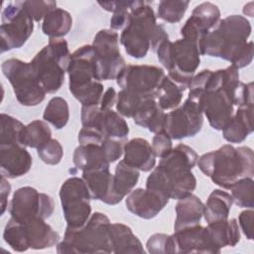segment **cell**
<instances>
[{"mask_svg": "<svg viewBox=\"0 0 254 254\" xmlns=\"http://www.w3.org/2000/svg\"><path fill=\"white\" fill-rule=\"evenodd\" d=\"M138 1H98V5L105 11L112 12L110 28L113 31H122L129 23L131 11Z\"/></svg>", "mask_w": 254, "mask_h": 254, "instance_id": "cell-34", "label": "cell"}, {"mask_svg": "<svg viewBox=\"0 0 254 254\" xmlns=\"http://www.w3.org/2000/svg\"><path fill=\"white\" fill-rule=\"evenodd\" d=\"M232 69V65L224 68L225 78L222 85L202 93V112L210 126L215 130H222L234 114L233 92L227 87Z\"/></svg>", "mask_w": 254, "mask_h": 254, "instance_id": "cell-16", "label": "cell"}, {"mask_svg": "<svg viewBox=\"0 0 254 254\" xmlns=\"http://www.w3.org/2000/svg\"><path fill=\"white\" fill-rule=\"evenodd\" d=\"M147 251L151 254L177 253L176 242L173 235L155 233L151 235L146 244Z\"/></svg>", "mask_w": 254, "mask_h": 254, "instance_id": "cell-42", "label": "cell"}, {"mask_svg": "<svg viewBox=\"0 0 254 254\" xmlns=\"http://www.w3.org/2000/svg\"><path fill=\"white\" fill-rule=\"evenodd\" d=\"M123 154V161L139 171L150 172L155 168L156 155L152 145L146 139L133 138L127 141Z\"/></svg>", "mask_w": 254, "mask_h": 254, "instance_id": "cell-24", "label": "cell"}, {"mask_svg": "<svg viewBox=\"0 0 254 254\" xmlns=\"http://www.w3.org/2000/svg\"><path fill=\"white\" fill-rule=\"evenodd\" d=\"M81 178L87 186L91 199L100 200L110 205H115L123 199L114 190L113 175L109 169L84 171Z\"/></svg>", "mask_w": 254, "mask_h": 254, "instance_id": "cell-21", "label": "cell"}, {"mask_svg": "<svg viewBox=\"0 0 254 254\" xmlns=\"http://www.w3.org/2000/svg\"><path fill=\"white\" fill-rule=\"evenodd\" d=\"M24 127L25 125L15 117L2 113L0 145H22V134Z\"/></svg>", "mask_w": 254, "mask_h": 254, "instance_id": "cell-38", "label": "cell"}, {"mask_svg": "<svg viewBox=\"0 0 254 254\" xmlns=\"http://www.w3.org/2000/svg\"><path fill=\"white\" fill-rule=\"evenodd\" d=\"M251 31V24L244 16L230 15L220 19L201 40L200 55L219 58L242 68L253 60V42H247Z\"/></svg>", "mask_w": 254, "mask_h": 254, "instance_id": "cell-1", "label": "cell"}, {"mask_svg": "<svg viewBox=\"0 0 254 254\" xmlns=\"http://www.w3.org/2000/svg\"><path fill=\"white\" fill-rule=\"evenodd\" d=\"M1 21V53L23 47L34 31V20L24 9L22 1L8 3L2 10Z\"/></svg>", "mask_w": 254, "mask_h": 254, "instance_id": "cell-13", "label": "cell"}, {"mask_svg": "<svg viewBox=\"0 0 254 254\" xmlns=\"http://www.w3.org/2000/svg\"><path fill=\"white\" fill-rule=\"evenodd\" d=\"M109 218L101 212L91 214L87 222L78 228H65L64 239L57 244L59 254L113 253Z\"/></svg>", "mask_w": 254, "mask_h": 254, "instance_id": "cell-6", "label": "cell"}, {"mask_svg": "<svg viewBox=\"0 0 254 254\" xmlns=\"http://www.w3.org/2000/svg\"><path fill=\"white\" fill-rule=\"evenodd\" d=\"M233 203L231 194L222 190H214L203 204V216L207 223L228 218Z\"/></svg>", "mask_w": 254, "mask_h": 254, "instance_id": "cell-31", "label": "cell"}, {"mask_svg": "<svg viewBox=\"0 0 254 254\" xmlns=\"http://www.w3.org/2000/svg\"><path fill=\"white\" fill-rule=\"evenodd\" d=\"M166 112L159 106L156 96H146L138 111L133 117L135 124L148 129L150 132L158 133L163 130Z\"/></svg>", "mask_w": 254, "mask_h": 254, "instance_id": "cell-27", "label": "cell"}, {"mask_svg": "<svg viewBox=\"0 0 254 254\" xmlns=\"http://www.w3.org/2000/svg\"><path fill=\"white\" fill-rule=\"evenodd\" d=\"M92 47L96 58V79H116L126 66L119 49L118 34L111 29L100 30L93 39Z\"/></svg>", "mask_w": 254, "mask_h": 254, "instance_id": "cell-14", "label": "cell"}, {"mask_svg": "<svg viewBox=\"0 0 254 254\" xmlns=\"http://www.w3.org/2000/svg\"><path fill=\"white\" fill-rule=\"evenodd\" d=\"M38 156L47 165H58L64 156L63 146L57 139H51L48 143L37 149Z\"/></svg>", "mask_w": 254, "mask_h": 254, "instance_id": "cell-43", "label": "cell"}, {"mask_svg": "<svg viewBox=\"0 0 254 254\" xmlns=\"http://www.w3.org/2000/svg\"><path fill=\"white\" fill-rule=\"evenodd\" d=\"M220 20L219 8L211 2H203L197 5L181 29V35L185 39L192 40L199 46L203 37L209 33Z\"/></svg>", "mask_w": 254, "mask_h": 254, "instance_id": "cell-19", "label": "cell"}, {"mask_svg": "<svg viewBox=\"0 0 254 254\" xmlns=\"http://www.w3.org/2000/svg\"><path fill=\"white\" fill-rule=\"evenodd\" d=\"M1 69L21 105L36 106L45 99L47 92L39 81L31 62L8 59L2 63Z\"/></svg>", "mask_w": 254, "mask_h": 254, "instance_id": "cell-11", "label": "cell"}, {"mask_svg": "<svg viewBox=\"0 0 254 254\" xmlns=\"http://www.w3.org/2000/svg\"><path fill=\"white\" fill-rule=\"evenodd\" d=\"M82 127L99 130L106 138L127 141L129 127L125 119L112 109H101L99 105L81 106Z\"/></svg>", "mask_w": 254, "mask_h": 254, "instance_id": "cell-18", "label": "cell"}, {"mask_svg": "<svg viewBox=\"0 0 254 254\" xmlns=\"http://www.w3.org/2000/svg\"><path fill=\"white\" fill-rule=\"evenodd\" d=\"M1 214H3L7 208V206L9 205L8 202V196L11 192V186L9 184V182L7 181V179L1 175Z\"/></svg>", "mask_w": 254, "mask_h": 254, "instance_id": "cell-50", "label": "cell"}, {"mask_svg": "<svg viewBox=\"0 0 254 254\" xmlns=\"http://www.w3.org/2000/svg\"><path fill=\"white\" fill-rule=\"evenodd\" d=\"M177 253H209L215 254L210 243L206 226L200 224L176 230L173 234Z\"/></svg>", "mask_w": 254, "mask_h": 254, "instance_id": "cell-23", "label": "cell"}, {"mask_svg": "<svg viewBox=\"0 0 254 254\" xmlns=\"http://www.w3.org/2000/svg\"><path fill=\"white\" fill-rule=\"evenodd\" d=\"M60 198L66 226L78 228L91 216L90 193L82 178L71 177L60 189Z\"/></svg>", "mask_w": 254, "mask_h": 254, "instance_id": "cell-12", "label": "cell"}, {"mask_svg": "<svg viewBox=\"0 0 254 254\" xmlns=\"http://www.w3.org/2000/svg\"><path fill=\"white\" fill-rule=\"evenodd\" d=\"M199 170L218 187L226 190L244 178L254 176V155L249 147L230 144L201 155L196 162Z\"/></svg>", "mask_w": 254, "mask_h": 254, "instance_id": "cell-3", "label": "cell"}, {"mask_svg": "<svg viewBox=\"0 0 254 254\" xmlns=\"http://www.w3.org/2000/svg\"><path fill=\"white\" fill-rule=\"evenodd\" d=\"M22 5L35 22H40L54 9L57 8L56 1H22Z\"/></svg>", "mask_w": 254, "mask_h": 254, "instance_id": "cell-44", "label": "cell"}, {"mask_svg": "<svg viewBox=\"0 0 254 254\" xmlns=\"http://www.w3.org/2000/svg\"><path fill=\"white\" fill-rule=\"evenodd\" d=\"M117 99V93L113 87H108L100 100V108L101 109H112V107L116 104Z\"/></svg>", "mask_w": 254, "mask_h": 254, "instance_id": "cell-49", "label": "cell"}, {"mask_svg": "<svg viewBox=\"0 0 254 254\" xmlns=\"http://www.w3.org/2000/svg\"><path fill=\"white\" fill-rule=\"evenodd\" d=\"M67 42L62 39H50L31 61L34 71L47 93H56L64 82V74L70 60Z\"/></svg>", "mask_w": 254, "mask_h": 254, "instance_id": "cell-8", "label": "cell"}, {"mask_svg": "<svg viewBox=\"0 0 254 254\" xmlns=\"http://www.w3.org/2000/svg\"><path fill=\"white\" fill-rule=\"evenodd\" d=\"M185 90L184 87L165 75L157 90L156 100L164 111L173 110L180 106Z\"/></svg>", "mask_w": 254, "mask_h": 254, "instance_id": "cell-33", "label": "cell"}, {"mask_svg": "<svg viewBox=\"0 0 254 254\" xmlns=\"http://www.w3.org/2000/svg\"><path fill=\"white\" fill-rule=\"evenodd\" d=\"M105 139L106 137L103 135L102 132L91 127H82L78 132V136H77L79 145H84V144L101 145Z\"/></svg>", "mask_w": 254, "mask_h": 254, "instance_id": "cell-47", "label": "cell"}, {"mask_svg": "<svg viewBox=\"0 0 254 254\" xmlns=\"http://www.w3.org/2000/svg\"><path fill=\"white\" fill-rule=\"evenodd\" d=\"M43 118L56 129L64 128L69 119V108L66 100L61 96H55L47 104Z\"/></svg>", "mask_w": 254, "mask_h": 254, "instance_id": "cell-37", "label": "cell"}, {"mask_svg": "<svg viewBox=\"0 0 254 254\" xmlns=\"http://www.w3.org/2000/svg\"><path fill=\"white\" fill-rule=\"evenodd\" d=\"M109 234L113 253H145L141 241L129 226L110 223Z\"/></svg>", "mask_w": 254, "mask_h": 254, "instance_id": "cell-30", "label": "cell"}, {"mask_svg": "<svg viewBox=\"0 0 254 254\" xmlns=\"http://www.w3.org/2000/svg\"><path fill=\"white\" fill-rule=\"evenodd\" d=\"M155 53L162 65L168 69V76L185 89L189 88L200 64L201 55L198 44L185 38L175 42L168 39L158 47Z\"/></svg>", "mask_w": 254, "mask_h": 254, "instance_id": "cell-7", "label": "cell"}, {"mask_svg": "<svg viewBox=\"0 0 254 254\" xmlns=\"http://www.w3.org/2000/svg\"><path fill=\"white\" fill-rule=\"evenodd\" d=\"M152 148L156 157L161 159L167 156L173 150L171 137L164 130L156 133L152 140Z\"/></svg>", "mask_w": 254, "mask_h": 254, "instance_id": "cell-46", "label": "cell"}, {"mask_svg": "<svg viewBox=\"0 0 254 254\" xmlns=\"http://www.w3.org/2000/svg\"><path fill=\"white\" fill-rule=\"evenodd\" d=\"M165 75L163 68L156 65L129 64L121 70L116 81L122 89L141 95L156 96Z\"/></svg>", "mask_w": 254, "mask_h": 254, "instance_id": "cell-17", "label": "cell"}, {"mask_svg": "<svg viewBox=\"0 0 254 254\" xmlns=\"http://www.w3.org/2000/svg\"><path fill=\"white\" fill-rule=\"evenodd\" d=\"M198 156L188 145L179 144L165 157L149 175L146 189L165 197L180 199L192 193L196 179L191 173Z\"/></svg>", "mask_w": 254, "mask_h": 254, "instance_id": "cell-2", "label": "cell"}, {"mask_svg": "<svg viewBox=\"0 0 254 254\" xmlns=\"http://www.w3.org/2000/svg\"><path fill=\"white\" fill-rule=\"evenodd\" d=\"M168 202V197L146 188L133 190L127 194L125 200L127 209L143 219H151L157 216Z\"/></svg>", "mask_w": 254, "mask_h": 254, "instance_id": "cell-20", "label": "cell"}, {"mask_svg": "<svg viewBox=\"0 0 254 254\" xmlns=\"http://www.w3.org/2000/svg\"><path fill=\"white\" fill-rule=\"evenodd\" d=\"M169 36L162 25H158L153 8L146 1H138L132 9L128 25L122 30L120 43L128 56L143 59L150 49L156 52Z\"/></svg>", "mask_w": 254, "mask_h": 254, "instance_id": "cell-4", "label": "cell"}, {"mask_svg": "<svg viewBox=\"0 0 254 254\" xmlns=\"http://www.w3.org/2000/svg\"><path fill=\"white\" fill-rule=\"evenodd\" d=\"M253 178H244L235 183L231 188V197L233 202L239 207L253 208Z\"/></svg>", "mask_w": 254, "mask_h": 254, "instance_id": "cell-41", "label": "cell"}, {"mask_svg": "<svg viewBox=\"0 0 254 254\" xmlns=\"http://www.w3.org/2000/svg\"><path fill=\"white\" fill-rule=\"evenodd\" d=\"M127 141L118 140V139H112V138H106L102 144V150L104 152V155L107 159V161L111 164L116 162L124 153V145Z\"/></svg>", "mask_w": 254, "mask_h": 254, "instance_id": "cell-45", "label": "cell"}, {"mask_svg": "<svg viewBox=\"0 0 254 254\" xmlns=\"http://www.w3.org/2000/svg\"><path fill=\"white\" fill-rule=\"evenodd\" d=\"M33 164L32 156L22 145H0L1 174L7 179L26 175Z\"/></svg>", "mask_w": 254, "mask_h": 254, "instance_id": "cell-22", "label": "cell"}, {"mask_svg": "<svg viewBox=\"0 0 254 254\" xmlns=\"http://www.w3.org/2000/svg\"><path fill=\"white\" fill-rule=\"evenodd\" d=\"M202 91L190 89L183 105L166 113L163 130L174 140L195 136L203 124Z\"/></svg>", "mask_w": 254, "mask_h": 254, "instance_id": "cell-10", "label": "cell"}, {"mask_svg": "<svg viewBox=\"0 0 254 254\" xmlns=\"http://www.w3.org/2000/svg\"><path fill=\"white\" fill-rule=\"evenodd\" d=\"M52 139V130L43 120H34L24 127L22 145L33 149H39Z\"/></svg>", "mask_w": 254, "mask_h": 254, "instance_id": "cell-36", "label": "cell"}, {"mask_svg": "<svg viewBox=\"0 0 254 254\" xmlns=\"http://www.w3.org/2000/svg\"><path fill=\"white\" fill-rule=\"evenodd\" d=\"M253 105L239 106L222 129L223 138L229 143H241L253 132Z\"/></svg>", "mask_w": 254, "mask_h": 254, "instance_id": "cell-25", "label": "cell"}, {"mask_svg": "<svg viewBox=\"0 0 254 254\" xmlns=\"http://www.w3.org/2000/svg\"><path fill=\"white\" fill-rule=\"evenodd\" d=\"M206 230L215 253H219L223 247H234L240 241V230L235 218L207 223Z\"/></svg>", "mask_w": 254, "mask_h": 254, "instance_id": "cell-26", "label": "cell"}, {"mask_svg": "<svg viewBox=\"0 0 254 254\" xmlns=\"http://www.w3.org/2000/svg\"><path fill=\"white\" fill-rule=\"evenodd\" d=\"M176 205V219L174 229L179 230L185 227L197 225L203 216V202L195 194H190L178 199Z\"/></svg>", "mask_w": 254, "mask_h": 254, "instance_id": "cell-28", "label": "cell"}, {"mask_svg": "<svg viewBox=\"0 0 254 254\" xmlns=\"http://www.w3.org/2000/svg\"><path fill=\"white\" fill-rule=\"evenodd\" d=\"M46 219L36 217L24 221L10 218L4 228V241L17 252L28 249L42 250L57 246L60 242V234L48 224Z\"/></svg>", "mask_w": 254, "mask_h": 254, "instance_id": "cell-9", "label": "cell"}, {"mask_svg": "<svg viewBox=\"0 0 254 254\" xmlns=\"http://www.w3.org/2000/svg\"><path fill=\"white\" fill-rule=\"evenodd\" d=\"M190 2L185 0H163L158 5V17L167 23H178L180 22Z\"/></svg>", "mask_w": 254, "mask_h": 254, "instance_id": "cell-39", "label": "cell"}, {"mask_svg": "<svg viewBox=\"0 0 254 254\" xmlns=\"http://www.w3.org/2000/svg\"><path fill=\"white\" fill-rule=\"evenodd\" d=\"M72 162L74 167L82 172L109 169L110 166L101 145L96 144H84L76 147L73 152Z\"/></svg>", "mask_w": 254, "mask_h": 254, "instance_id": "cell-29", "label": "cell"}, {"mask_svg": "<svg viewBox=\"0 0 254 254\" xmlns=\"http://www.w3.org/2000/svg\"><path fill=\"white\" fill-rule=\"evenodd\" d=\"M145 97L146 95H141L126 89H121L117 93L116 110L121 116L133 118Z\"/></svg>", "mask_w": 254, "mask_h": 254, "instance_id": "cell-40", "label": "cell"}, {"mask_svg": "<svg viewBox=\"0 0 254 254\" xmlns=\"http://www.w3.org/2000/svg\"><path fill=\"white\" fill-rule=\"evenodd\" d=\"M54 209L53 197L47 193L39 192L32 187H22L16 190L8 205L11 217L18 221L36 217L47 219L52 216Z\"/></svg>", "mask_w": 254, "mask_h": 254, "instance_id": "cell-15", "label": "cell"}, {"mask_svg": "<svg viewBox=\"0 0 254 254\" xmlns=\"http://www.w3.org/2000/svg\"><path fill=\"white\" fill-rule=\"evenodd\" d=\"M71 26L70 14L62 8H56L44 18L42 31L50 39H62L68 34Z\"/></svg>", "mask_w": 254, "mask_h": 254, "instance_id": "cell-32", "label": "cell"}, {"mask_svg": "<svg viewBox=\"0 0 254 254\" xmlns=\"http://www.w3.org/2000/svg\"><path fill=\"white\" fill-rule=\"evenodd\" d=\"M139 170L129 166L123 160L120 161L113 175L114 190L122 198H124L129 192H131L139 180Z\"/></svg>", "mask_w": 254, "mask_h": 254, "instance_id": "cell-35", "label": "cell"}, {"mask_svg": "<svg viewBox=\"0 0 254 254\" xmlns=\"http://www.w3.org/2000/svg\"><path fill=\"white\" fill-rule=\"evenodd\" d=\"M253 217L254 211L252 208L241 211L238 216L240 228L248 240L253 239Z\"/></svg>", "mask_w": 254, "mask_h": 254, "instance_id": "cell-48", "label": "cell"}, {"mask_svg": "<svg viewBox=\"0 0 254 254\" xmlns=\"http://www.w3.org/2000/svg\"><path fill=\"white\" fill-rule=\"evenodd\" d=\"M68 89L81 106L99 105L103 84L96 79V58L92 45H84L70 55L66 70Z\"/></svg>", "mask_w": 254, "mask_h": 254, "instance_id": "cell-5", "label": "cell"}]
</instances>
